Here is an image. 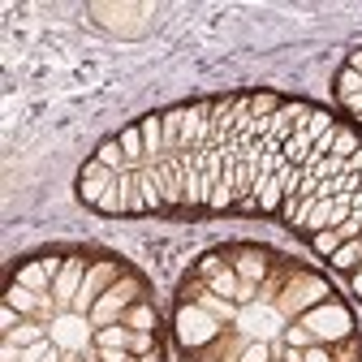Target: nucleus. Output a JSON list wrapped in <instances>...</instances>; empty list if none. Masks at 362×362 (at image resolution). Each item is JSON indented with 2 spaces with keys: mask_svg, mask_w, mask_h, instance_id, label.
<instances>
[{
  "mask_svg": "<svg viewBox=\"0 0 362 362\" xmlns=\"http://www.w3.org/2000/svg\"><path fill=\"white\" fill-rule=\"evenodd\" d=\"M82 263L78 259H69V263H61V276H57V302H69L74 306V298H78V289H82Z\"/></svg>",
  "mask_w": 362,
  "mask_h": 362,
  "instance_id": "9",
  "label": "nucleus"
},
{
  "mask_svg": "<svg viewBox=\"0 0 362 362\" xmlns=\"http://www.w3.org/2000/svg\"><path fill=\"white\" fill-rule=\"evenodd\" d=\"M341 246H345L341 229H324V233H315V250H320V255H337Z\"/></svg>",
  "mask_w": 362,
  "mask_h": 362,
  "instance_id": "17",
  "label": "nucleus"
},
{
  "mask_svg": "<svg viewBox=\"0 0 362 362\" xmlns=\"http://www.w3.org/2000/svg\"><path fill=\"white\" fill-rule=\"evenodd\" d=\"M134 177H139V203H143V211H160V207H164V190H160L151 164H143Z\"/></svg>",
  "mask_w": 362,
  "mask_h": 362,
  "instance_id": "7",
  "label": "nucleus"
},
{
  "mask_svg": "<svg viewBox=\"0 0 362 362\" xmlns=\"http://www.w3.org/2000/svg\"><path fill=\"white\" fill-rule=\"evenodd\" d=\"M143 147H147V164H156L160 156H164V121L160 117H147L143 125Z\"/></svg>",
  "mask_w": 362,
  "mask_h": 362,
  "instance_id": "12",
  "label": "nucleus"
},
{
  "mask_svg": "<svg viewBox=\"0 0 362 362\" xmlns=\"http://www.w3.org/2000/svg\"><path fill=\"white\" fill-rule=\"evenodd\" d=\"M129 328H134V332H147V328H151V310H147V306L129 310Z\"/></svg>",
  "mask_w": 362,
  "mask_h": 362,
  "instance_id": "23",
  "label": "nucleus"
},
{
  "mask_svg": "<svg viewBox=\"0 0 362 362\" xmlns=\"http://www.w3.org/2000/svg\"><path fill=\"white\" fill-rule=\"evenodd\" d=\"M112 186H117V173H112V168H104L100 160H90V164L82 168V186H78V190H82V199H86V203H95V207H100V199H104Z\"/></svg>",
  "mask_w": 362,
  "mask_h": 362,
  "instance_id": "3",
  "label": "nucleus"
},
{
  "mask_svg": "<svg viewBox=\"0 0 362 362\" xmlns=\"http://www.w3.org/2000/svg\"><path fill=\"white\" fill-rule=\"evenodd\" d=\"M100 349H129V328H117V324H108V328H100Z\"/></svg>",
  "mask_w": 362,
  "mask_h": 362,
  "instance_id": "13",
  "label": "nucleus"
},
{
  "mask_svg": "<svg viewBox=\"0 0 362 362\" xmlns=\"http://www.w3.org/2000/svg\"><path fill=\"white\" fill-rule=\"evenodd\" d=\"M35 302H39L35 289H26V285H13V289H9V306H13V310H35Z\"/></svg>",
  "mask_w": 362,
  "mask_h": 362,
  "instance_id": "19",
  "label": "nucleus"
},
{
  "mask_svg": "<svg viewBox=\"0 0 362 362\" xmlns=\"http://www.w3.org/2000/svg\"><path fill=\"white\" fill-rule=\"evenodd\" d=\"M255 203H259L263 211L281 207V203H285V186H281L276 177H255Z\"/></svg>",
  "mask_w": 362,
  "mask_h": 362,
  "instance_id": "11",
  "label": "nucleus"
},
{
  "mask_svg": "<svg viewBox=\"0 0 362 362\" xmlns=\"http://www.w3.org/2000/svg\"><path fill=\"white\" fill-rule=\"evenodd\" d=\"M18 285H26V289H43V285H48V267H43V263L22 267V272H18Z\"/></svg>",
  "mask_w": 362,
  "mask_h": 362,
  "instance_id": "15",
  "label": "nucleus"
},
{
  "mask_svg": "<svg viewBox=\"0 0 362 362\" xmlns=\"http://www.w3.org/2000/svg\"><path fill=\"white\" fill-rule=\"evenodd\" d=\"M302 328H306L310 337H320V341H337V337H345L354 324H349V315H345L341 306H320V310H310L306 320H302Z\"/></svg>",
  "mask_w": 362,
  "mask_h": 362,
  "instance_id": "1",
  "label": "nucleus"
},
{
  "mask_svg": "<svg viewBox=\"0 0 362 362\" xmlns=\"http://www.w3.org/2000/svg\"><path fill=\"white\" fill-rule=\"evenodd\" d=\"M134 293H139V285H134V281H125V285H112V289H108V293H104L95 306H90V320L108 328V320H112V315H117V310H121V306H125Z\"/></svg>",
  "mask_w": 362,
  "mask_h": 362,
  "instance_id": "4",
  "label": "nucleus"
},
{
  "mask_svg": "<svg viewBox=\"0 0 362 362\" xmlns=\"http://www.w3.org/2000/svg\"><path fill=\"white\" fill-rule=\"evenodd\" d=\"M108 272H112L108 263H100L95 272H86V281H82V289H78V298H74V306H69L74 315H86V320H90V306H95V293H100V285L108 281Z\"/></svg>",
  "mask_w": 362,
  "mask_h": 362,
  "instance_id": "5",
  "label": "nucleus"
},
{
  "mask_svg": "<svg viewBox=\"0 0 362 362\" xmlns=\"http://www.w3.org/2000/svg\"><path fill=\"white\" fill-rule=\"evenodd\" d=\"M211 332H216V324L207 320V315H199V310L181 315V341L186 345H203V341H211Z\"/></svg>",
  "mask_w": 362,
  "mask_h": 362,
  "instance_id": "6",
  "label": "nucleus"
},
{
  "mask_svg": "<svg viewBox=\"0 0 362 362\" xmlns=\"http://www.w3.org/2000/svg\"><path fill=\"white\" fill-rule=\"evenodd\" d=\"M242 276H250V281H255V276H263V259L246 255V259H242Z\"/></svg>",
  "mask_w": 362,
  "mask_h": 362,
  "instance_id": "27",
  "label": "nucleus"
},
{
  "mask_svg": "<svg viewBox=\"0 0 362 362\" xmlns=\"http://www.w3.org/2000/svg\"><path fill=\"white\" fill-rule=\"evenodd\" d=\"M9 341H13V345H35V341H43V328L22 324V328H13V332H9Z\"/></svg>",
  "mask_w": 362,
  "mask_h": 362,
  "instance_id": "21",
  "label": "nucleus"
},
{
  "mask_svg": "<svg viewBox=\"0 0 362 362\" xmlns=\"http://www.w3.org/2000/svg\"><path fill=\"white\" fill-rule=\"evenodd\" d=\"M302 362H332V358H328L324 349H306V354H302Z\"/></svg>",
  "mask_w": 362,
  "mask_h": 362,
  "instance_id": "29",
  "label": "nucleus"
},
{
  "mask_svg": "<svg viewBox=\"0 0 362 362\" xmlns=\"http://www.w3.org/2000/svg\"><path fill=\"white\" fill-rule=\"evenodd\" d=\"M358 259H362V242L354 238V242H345V246H341V250L332 255V267H354Z\"/></svg>",
  "mask_w": 362,
  "mask_h": 362,
  "instance_id": "18",
  "label": "nucleus"
},
{
  "mask_svg": "<svg viewBox=\"0 0 362 362\" xmlns=\"http://www.w3.org/2000/svg\"><path fill=\"white\" fill-rule=\"evenodd\" d=\"M57 345H65V349H78L82 345V337H86V315H61V320H57Z\"/></svg>",
  "mask_w": 362,
  "mask_h": 362,
  "instance_id": "8",
  "label": "nucleus"
},
{
  "mask_svg": "<svg viewBox=\"0 0 362 362\" xmlns=\"http://www.w3.org/2000/svg\"><path fill=\"white\" fill-rule=\"evenodd\" d=\"M242 362H267V345H250Z\"/></svg>",
  "mask_w": 362,
  "mask_h": 362,
  "instance_id": "28",
  "label": "nucleus"
},
{
  "mask_svg": "<svg viewBox=\"0 0 362 362\" xmlns=\"http://www.w3.org/2000/svg\"><path fill=\"white\" fill-rule=\"evenodd\" d=\"M121 151H125V160H129V173H139L143 164H147V147H143V129L139 125H125V134H121Z\"/></svg>",
  "mask_w": 362,
  "mask_h": 362,
  "instance_id": "10",
  "label": "nucleus"
},
{
  "mask_svg": "<svg viewBox=\"0 0 362 362\" xmlns=\"http://www.w3.org/2000/svg\"><path fill=\"white\" fill-rule=\"evenodd\" d=\"M354 293L362 298V272H358V276H354Z\"/></svg>",
  "mask_w": 362,
  "mask_h": 362,
  "instance_id": "30",
  "label": "nucleus"
},
{
  "mask_svg": "<svg viewBox=\"0 0 362 362\" xmlns=\"http://www.w3.org/2000/svg\"><path fill=\"white\" fill-rule=\"evenodd\" d=\"M211 293L233 298V293H238V276H233V272H216V276H211Z\"/></svg>",
  "mask_w": 362,
  "mask_h": 362,
  "instance_id": "20",
  "label": "nucleus"
},
{
  "mask_svg": "<svg viewBox=\"0 0 362 362\" xmlns=\"http://www.w3.org/2000/svg\"><path fill=\"white\" fill-rule=\"evenodd\" d=\"M43 362H57V354H48V358H43Z\"/></svg>",
  "mask_w": 362,
  "mask_h": 362,
  "instance_id": "31",
  "label": "nucleus"
},
{
  "mask_svg": "<svg viewBox=\"0 0 362 362\" xmlns=\"http://www.w3.org/2000/svg\"><path fill=\"white\" fill-rule=\"evenodd\" d=\"M358 151V139L354 134H337V147H332V156H341V160H349Z\"/></svg>",
  "mask_w": 362,
  "mask_h": 362,
  "instance_id": "22",
  "label": "nucleus"
},
{
  "mask_svg": "<svg viewBox=\"0 0 362 362\" xmlns=\"http://www.w3.org/2000/svg\"><path fill=\"white\" fill-rule=\"evenodd\" d=\"M151 173H156V181H160V190H164V203H177V199H186V168H181V151L173 156H160L156 164H151Z\"/></svg>",
  "mask_w": 362,
  "mask_h": 362,
  "instance_id": "2",
  "label": "nucleus"
},
{
  "mask_svg": "<svg viewBox=\"0 0 362 362\" xmlns=\"http://www.w3.org/2000/svg\"><path fill=\"white\" fill-rule=\"evenodd\" d=\"M129 354H151V332H129Z\"/></svg>",
  "mask_w": 362,
  "mask_h": 362,
  "instance_id": "25",
  "label": "nucleus"
},
{
  "mask_svg": "<svg viewBox=\"0 0 362 362\" xmlns=\"http://www.w3.org/2000/svg\"><path fill=\"white\" fill-rule=\"evenodd\" d=\"M100 211H125V199H121V190H117V186L100 199Z\"/></svg>",
  "mask_w": 362,
  "mask_h": 362,
  "instance_id": "24",
  "label": "nucleus"
},
{
  "mask_svg": "<svg viewBox=\"0 0 362 362\" xmlns=\"http://www.w3.org/2000/svg\"><path fill=\"white\" fill-rule=\"evenodd\" d=\"M328 129H332V117H328V112H310V117L302 121V134H306L310 143L320 139V134H328Z\"/></svg>",
  "mask_w": 362,
  "mask_h": 362,
  "instance_id": "16",
  "label": "nucleus"
},
{
  "mask_svg": "<svg viewBox=\"0 0 362 362\" xmlns=\"http://www.w3.org/2000/svg\"><path fill=\"white\" fill-rule=\"evenodd\" d=\"M100 164H104V168H112V173H121V168H129V160H125V151H121V143H104V147H100Z\"/></svg>",
  "mask_w": 362,
  "mask_h": 362,
  "instance_id": "14",
  "label": "nucleus"
},
{
  "mask_svg": "<svg viewBox=\"0 0 362 362\" xmlns=\"http://www.w3.org/2000/svg\"><path fill=\"white\" fill-rule=\"evenodd\" d=\"M285 337H289V345H293V349H302V345H310V332H306L302 324H293V328H289Z\"/></svg>",
  "mask_w": 362,
  "mask_h": 362,
  "instance_id": "26",
  "label": "nucleus"
},
{
  "mask_svg": "<svg viewBox=\"0 0 362 362\" xmlns=\"http://www.w3.org/2000/svg\"><path fill=\"white\" fill-rule=\"evenodd\" d=\"M129 362H134V358H129Z\"/></svg>",
  "mask_w": 362,
  "mask_h": 362,
  "instance_id": "32",
  "label": "nucleus"
}]
</instances>
